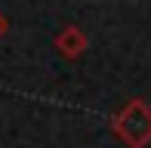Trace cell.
<instances>
[{
    "instance_id": "3",
    "label": "cell",
    "mask_w": 151,
    "mask_h": 148,
    "mask_svg": "<svg viewBox=\"0 0 151 148\" xmlns=\"http://www.w3.org/2000/svg\"><path fill=\"white\" fill-rule=\"evenodd\" d=\"M6 31H9V19H6V16H3V12H0V37H3V34H6Z\"/></svg>"
},
{
    "instance_id": "1",
    "label": "cell",
    "mask_w": 151,
    "mask_h": 148,
    "mask_svg": "<svg viewBox=\"0 0 151 148\" xmlns=\"http://www.w3.org/2000/svg\"><path fill=\"white\" fill-rule=\"evenodd\" d=\"M111 133L127 148L151 145V105L145 99H129L123 108L111 117Z\"/></svg>"
},
{
    "instance_id": "2",
    "label": "cell",
    "mask_w": 151,
    "mask_h": 148,
    "mask_svg": "<svg viewBox=\"0 0 151 148\" xmlns=\"http://www.w3.org/2000/svg\"><path fill=\"white\" fill-rule=\"evenodd\" d=\"M52 43H56L62 59H80L86 52V46H90V37H86V31L80 28V25H65L56 34Z\"/></svg>"
}]
</instances>
